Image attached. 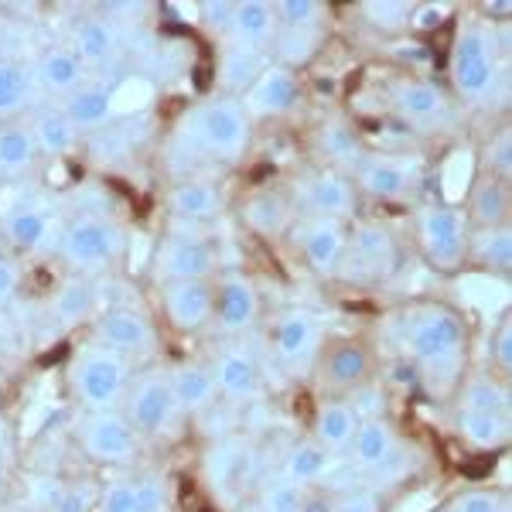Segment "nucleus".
Returning <instances> with one entry per match:
<instances>
[{
	"mask_svg": "<svg viewBox=\"0 0 512 512\" xmlns=\"http://www.w3.org/2000/svg\"><path fill=\"white\" fill-rule=\"evenodd\" d=\"M400 338L410 359L427 373V383L437 386V379H441V390H451L458 383L468 342L465 321H461L458 311H451L448 304L410 308L400 321Z\"/></svg>",
	"mask_w": 512,
	"mask_h": 512,
	"instance_id": "obj_1",
	"label": "nucleus"
},
{
	"mask_svg": "<svg viewBox=\"0 0 512 512\" xmlns=\"http://www.w3.org/2000/svg\"><path fill=\"white\" fill-rule=\"evenodd\" d=\"M502 79L499 45H495V28L485 21H465L458 28V38L451 45V82L465 99L485 103L495 96Z\"/></svg>",
	"mask_w": 512,
	"mask_h": 512,
	"instance_id": "obj_2",
	"label": "nucleus"
},
{
	"mask_svg": "<svg viewBox=\"0 0 512 512\" xmlns=\"http://www.w3.org/2000/svg\"><path fill=\"white\" fill-rule=\"evenodd\" d=\"M181 137L212 158L236 161L250 147V117H246L239 99L222 96L188 110L181 120Z\"/></svg>",
	"mask_w": 512,
	"mask_h": 512,
	"instance_id": "obj_3",
	"label": "nucleus"
},
{
	"mask_svg": "<svg viewBox=\"0 0 512 512\" xmlns=\"http://www.w3.org/2000/svg\"><path fill=\"white\" fill-rule=\"evenodd\" d=\"M72 390L82 400V407L93 410H117V403L127 393V359L103 345H89L72 359Z\"/></svg>",
	"mask_w": 512,
	"mask_h": 512,
	"instance_id": "obj_4",
	"label": "nucleus"
},
{
	"mask_svg": "<svg viewBox=\"0 0 512 512\" xmlns=\"http://www.w3.org/2000/svg\"><path fill=\"white\" fill-rule=\"evenodd\" d=\"M400 263V246H396L393 233L379 222H359L345 239V253L338 263V274L355 284H376L396 274Z\"/></svg>",
	"mask_w": 512,
	"mask_h": 512,
	"instance_id": "obj_5",
	"label": "nucleus"
},
{
	"mask_svg": "<svg viewBox=\"0 0 512 512\" xmlns=\"http://www.w3.org/2000/svg\"><path fill=\"white\" fill-rule=\"evenodd\" d=\"M468 216L458 205H427L417 212V243L437 270H458L468 256Z\"/></svg>",
	"mask_w": 512,
	"mask_h": 512,
	"instance_id": "obj_6",
	"label": "nucleus"
},
{
	"mask_svg": "<svg viewBox=\"0 0 512 512\" xmlns=\"http://www.w3.org/2000/svg\"><path fill=\"white\" fill-rule=\"evenodd\" d=\"M123 250V233L110 219L99 216H79L62 229L59 253L79 274H96V270L110 267Z\"/></svg>",
	"mask_w": 512,
	"mask_h": 512,
	"instance_id": "obj_7",
	"label": "nucleus"
},
{
	"mask_svg": "<svg viewBox=\"0 0 512 512\" xmlns=\"http://www.w3.org/2000/svg\"><path fill=\"white\" fill-rule=\"evenodd\" d=\"M390 106L407 127L424 130V134L448 127L454 120L448 93L431 79H400L390 93Z\"/></svg>",
	"mask_w": 512,
	"mask_h": 512,
	"instance_id": "obj_8",
	"label": "nucleus"
},
{
	"mask_svg": "<svg viewBox=\"0 0 512 512\" xmlns=\"http://www.w3.org/2000/svg\"><path fill=\"white\" fill-rule=\"evenodd\" d=\"M420 161L400 158V154H366L355 168V192H366L379 202H400L414 195L420 185Z\"/></svg>",
	"mask_w": 512,
	"mask_h": 512,
	"instance_id": "obj_9",
	"label": "nucleus"
},
{
	"mask_svg": "<svg viewBox=\"0 0 512 512\" xmlns=\"http://www.w3.org/2000/svg\"><path fill=\"white\" fill-rule=\"evenodd\" d=\"M178 414V403H175V393H171V376L164 369H151L137 379V386L130 390L127 396V417L130 427L137 434H164V427L175 420Z\"/></svg>",
	"mask_w": 512,
	"mask_h": 512,
	"instance_id": "obj_10",
	"label": "nucleus"
},
{
	"mask_svg": "<svg viewBox=\"0 0 512 512\" xmlns=\"http://www.w3.org/2000/svg\"><path fill=\"white\" fill-rule=\"evenodd\" d=\"M82 448L93 461L123 465L137 454V431L117 410H93L82 420Z\"/></svg>",
	"mask_w": 512,
	"mask_h": 512,
	"instance_id": "obj_11",
	"label": "nucleus"
},
{
	"mask_svg": "<svg viewBox=\"0 0 512 512\" xmlns=\"http://www.w3.org/2000/svg\"><path fill=\"white\" fill-rule=\"evenodd\" d=\"M256 475V448L246 437H222L205 454V482L219 495H236Z\"/></svg>",
	"mask_w": 512,
	"mask_h": 512,
	"instance_id": "obj_12",
	"label": "nucleus"
},
{
	"mask_svg": "<svg viewBox=\"0 0 512 512\" xmlns=\"http://www.w3.org/2000/svg\"><path fill=\"white\" fill-rule=\"evenodd\" d=\"M164 315L178 332H198L216 315V291L209 280H178V284H164L161 291Z\"/></svg>",
	"mask_w": 512,
	"mask_h": 512,
	"instance_id": "obj_13",
	"label": "nucleus"
},
{
	"mask_svg": "<svg viewBox=\"0 0 512 512\" xmlns=\"http://www.w3.org/2000/svg\"><path fill=\"white\" fill-rule=\"evenodd\" d=\"M304 205L311 209V216H325V219H352L355 216V202H359V192H355V181L345 175V171L335 168H321L311 178H304Z\"/></svg>",
	"mask_w": 512,
	"mask_h": 512,
	"instance_id": "obj_14",
	"label": "nucleus"
},
{
	"mask_svg": "<svg viewBox=\"0 0 512 512\" xmlns=\"http://www.w3.org/2000/svg\"><path fill=\"white\" fill-rule=\"evenodd\" d=\"M345 239H349V229L338 219H325V216H311L301 222L297 229V243L304 250V260L308 267L321 277H335L338 263H342L345 253Z\"/></svg>",
	"mask_w": 512,
	"mask_h": 512,
	"instance_id": "obj_15",
	"label": "nucleus"
},
{
	"mask_svg": "<svg viewBox=\"0 0 512 512\" xmlns=\"http://www.w3.org/2000/svg\"><path fill=\"white\" fill-rule=\"evenodd\" d=\"M297 96H301V86H297L294 72L270 62L267 72L246 89L239 103H243L246 117H284L297 106Z\"/></svg>",
	"mask_w": 512,
	"mask_h": 512,
	"instance_id": "obj_16",
	"label": "nucleus"
},
{
	"mask_svg": "<svg viewBox=\"0 0 512 512\" xmlns=\"http://www.w3.org/2000/svg\"><path fill=\"white\" fill-rule=\"evenodd\" d=\"M216 270V253L209 243L192 236H171L158 250V274L164 284H178V280H209Z\"/></svg>",
	"mask_w": 512,
	"mask_h": 512,
	"instance_id": "obj_17",
	"label": "nucleus"
},
{
	"mask_svg": "<svg viewBox=\"0 0 512 512\" xmlns=\"http://www.w3.org/2000/svg\"><path fill=\"white\" fill-rule=\"evenodd\" d=\"M96 338L103 349H113L120 355L127 352H151L158 335L147 315H140L134 308H113L96 321Z\"/></svg>",
	"mask_w": 512,
	"mask_h": 512,
	"instance_id": "obj_18",
	"label": "nucleus"
},
{
	"mask_svg": "<svg viewBox=\"0 0 512 512\" xmlns=\"http://www.w3.org/2000/svg\"><path fill=\"white\" fill-rule=\"evenodd\" d=\"M256 315H260V294H256L253 280L239 274L222 277L216 294V318L222 332H246V328H253Z\"/></svg>",
	"mask_w": 512,
	"mask_h": 512,
	"instance_id": "obj_19",
	"label": "nucleus"
},
{
	"mask_svg": "<svg viewBox=\"0 0 512 512\" xmlns=\"http://www.w3.org/2000/svg\"><path fill=\"white\" fill-rule=\"evenodd\" d=\"M318 342H321V325L311 311H287V315L277 321L274 345L284 366H291V369L304 366V362L318 352Z\"/></svg>",
	"mask_w": 512,
	"mask_h": 512,
	"instance_id": "obj_20",
	"label": "nucleus"
},
{
	"mask_svg": "<svg viewBox=\"0 0 512 512\" xmlns=\"http://www.w3.org/2000/svg\"><path fill=\"white\" fill-rule=\"evenodd\" d=\"M277 31H280V24H277L274 4H267V0H239L236 14H233V28H229V45L263 52L267 45H274Z\"/></svg>",
	"mask_w": 512,
	"mask_h": 512,
	"instance_id": "obj_21",
	"label": "nucleus"
},
{
	"mask_svg": "<svg viewBox=\"0 0 512 512\" xmlns=\"http://www.w3.org/2000/svg\"><path fill=\"white\" fill-rule=\"evenodd\" d=\"M216 390L229 400H256L260 396V366L246 349H226L212 366Z\"/></svg>",
	"mask_w": 512,
	"mask_h": 512,
	"instance_id": "obj_22",
	"label": "nucleus"
},
{
	"mask_svg": "<svg viewBox=\"0 0 512 512\" xmlns=\"http://www.w3.org/2000/svg\"><path fill=\"white\" fill-rule=\"evenodd\" d=\"M31 79L38 82L45 93L52 96H65L69 99L76 89H82V79H86V65L72 48H48L45 55L35 62V72Z\"/></svg>",
	"mask_w": 512,
	"mask_h": 512,
	"instance_id": "obj_23",
	"label": "nucleus"
},
{
	"mask_svg": "<svg viewBox=\"0 0 512 512\" xmlns=\"http://www.w3.org/2000/svg\"><path fill=\"white\" fill-rule=\"evenodd\" d=\"M168 209L175 219L209 222L222 212V192L216 188V181H205V178L178 181L168 192Z\"/></svg>",
	"mask_w": 512,
	"mask_h": 512,
	"instance_id": "obj_24",
	"label": "nucleus"
},
{
	"mask_svg": "<svg viewBox=\"0 0 512 512\" xmlns=\"http://www.w3.org/2000/svg\"><path fill=\"white\" fill-rule=\"evenodd\" d=\"M468 219L478 229L489 226H506L509 222V185L492 175H482L468 185Z\"/></svg>",
	"mask_w": 512,
	"mask_h": 512,
	"instance_id": "obj_25",
	"label": "nucleus"
},
{
	"mask_svg": "<svg viewBox=\"0 0 512 512\" xmlns=\"http://www.w3.org/2000/svg\"><path fill=\"white\" fill-rule=\"evenodd\" d=\"M349 448H352V465L362 468V472H373L400 444H396V431L383 417H369L359 420V431H355Z\"/></svg>",
	"mask_w": 512,
	"mask_h": 512,
	"instance_id": "obj_26",
	"label": "nucleus"
},
{
	"mask_svg": "<svg viewBox=\"0 0 512 512\" xmlns=\"http://www.w3.org/2000/svg\"><path fill=\"white\" fill-rule=\"evenodd\" d=\"M62 113L69 117V123L76 130H96L113 120V113H117V96L106 86H82L65 99Z\"/></svg>",
	"mask_w": 512,
	"mask_h": 512,
	"instance_id": "obj_27",
	"label": "nucleus"
},
{
	"mask_svg": "<svg viewBox=\"0 0 512 512\" xmlns=\"http://www.w3.org/2000/svg\"><path fill=\"white\" fill-rule=\"evenodd\" d=\"M267 52H253V48L226 45L219 55V86L229 93H246L256 79L267 72Z\"/></svg>",
	"mask_w": 512,
	"mask_h": 512,
	"instance_id": "obj_28",
	"label": "nucleus"
},
{
	"mask_svg": "<svg viewBox=\"0 0 512 512\" xmlns=\"http://www.w3.org/2000/svg\"><path fill=\"white\" fill-rule=\"evenodd\" d=\"M318 151L328 158V168L342 171V168H359V161L366 158V147L362 137L352 123L345 120H328L318 130Z\"/></svg>",
	"mask_w": 512,
	"mask_h": 512,
	"instance_id": "obj_29",
	"label": "nucleus"
},
{
	"mask_svg": "<svg viewBox=\"0 0 512 512\" xmlns=\"http://www.w3.org/2000/svg\"><path fill=\"white\" fill-rule=\"evenodd\" d=\"M291 202L280 192H253L243 202V222L260 236H280L291 226Z\"/></svg>",
	"mask_w": 512,
	"mask_h": 512,
	"instance_id": "obj_30",
	"label": "nucleus"
},
{
	"mask_svg": "<svg viewBox=\"0 0 512 512\" xmlns=\"http://www.w3.org/2000/svg\"><path fill=\"white\" fill-rule=\"evenodd\" d=\"M355 431H359V414L352 410V403L345 400H328L321 403L315 417V441L328 451H342L352 444Z\"/></svg>",
	"mask_w": 512,
	"mask_h": 512,
	"instance_id": "obj_31",
	"label": "nucleus"
},
{
	"mask_svg": "<svg viewBox=\"0 0 512 512\" xmlns=\"http://www.w3.org/2000/svg\"><path fill=\"white\" fill-rule=\"evenodd\" d=\"M171 376V393H175L178 410H188V414H198V410L212 407L216 400V379H212V369L202 366H178Z\"/></svg>",
	"mask_w": 512,
	"mask_h": 512,
	"instance_id": "obj_32",
	"label": "nucleus"
},
{
	"mask_svg": "<svg viewBox=\"0 0 512 512\" xmlns=\"http://www.w3.org/2000/svg\"><path fill=\"white\" fill-rule=\"evenodd\" d=\"M48 236H52V219H48L45 209H38V205H21V209L7 212L4 239L14 250H38V246H45Z\"/></svg>",
	"mask_w": 512,
	"mask_h": 512,
	"instance_id": "obj_33",
	"label": "nucleus"
},
{
	"mask_svg": "<svg viewBox=\"0 0 512 512\" xmlns=\"http://www.w3.org/2000/svg\"><path fill=\"white\" fill-rule=\"evenodd\" d=\"M325 379L335 390H359L369 376V352L359 342H342L328 352V366Z\"/></svg>",
	"mask_w": 512,
	"mask_h": 512,
	"instance_id": "obj_34",
	"label": "nucleus"
},
{
	"mask_svg": "<svg viewBox=\"0 0 512 512\" xmlns=\"http://www.w3.org/2000/svg\"><path fill=\"white\" fill-rule=\"evenodd\" d=\"M117 45H120V38H117L113 21L86 18V21H79V28H76V45H72V52L79 55L82 65H103L117 55Z\"/></svg>",
	"mask_w": 512,
	"mask_h": 512,
	"instance_id": "obj_35",
	"label": "nucleus"
},
{
	"mask_svg": "<svg viewBox=\"0 0 512 512\" xmlns=\"http://www.w3.org/2000/svg\"><path fill=\"white\" fill-rule=\"evenodd\" d=\"M31 137H35V147L48 158H62V154L76 151L79 130L72 127L69 117L62 110H41L35 123H31Z\"/></svg>",
	"mask_w": 512,
	"mask_h": 512,
	"instance_id": "obj_36",
	"label": "nucleus"
},
{
	"mask_svg": "<svg viewBox=\"0 0 512 512\" xmlns=\"http://www.w3.org/2000/svg\"><path fill=\"white\" fill-rule=\"evenodd\" d=\"M458 434L475 451H495L509 441V417L502 414H472L461 410L458 414Z\"/></svg>",
	"mask_w": 512,
	"mask_h": 512,
	"instance_id": "obj_37",
	"label": "nucleus"
},
{
	"mask_svg": "<svg viewBox=\"0 0 512 512\" xmlns=\"http://www.w3.org/2000/svg\"><path fill=\"white\" fill-rule=\"evenodd\" d=\"M468 256L478 260L489 270H506L512 267V229L506 226H489L478 229V233H468Z\"/></svg>",
	"mask_w": 512,
	"mask_h": 512,
	"instance_id": "obj_38",
	"label": "nucleus"
},
{
	"mask_svg": "<svg viewBox=\"0 0 512 512\" xmlns=\"http://www.w3.org/2000/svg\"><path fill=\"white\" fill-rule=\"evenodd\" d=\"M328 468H332V451L321 448L318 441L294 444L284 458V478H291V482H297V485L325 482Z\"/></svg>",
	"mask_w": 512,
	"mask_h": 512,
	"instance_id": "obj_39",
	"label": "nucleus"
},
{
	"mask_svg": "<svg viewBox=\"0 0 512 512\" xmlns=\"http://www.w3.org/2000/svg\"><path fill=\"white\" fill-rule=\"evenodd\" d=\"M93 301H96V294H93V284H89L86 277H69V280H62L59 284V291H55L52 297V315L59 325L65 328H72V325H79L82 318H89V311H93Z\"/></svg>",
	"mask_w": 512,
	"mask_h": 512,
	"instance_id": "obj_40",
	"label": "nucleus"
},
{
	"mask_svg": "<svg viewBox=\"0 0 512 512\" xmlns=\"http://www.w3.org/2000/svg\"><path fill=\"white\" fill-rule=\"evenodd\" d=\"M35 137H31V127H21V123H7L0 127V175H21L35 164Z\"/></svg>",
	"mask_w": 512,
	"mask_h": 512,
	"instance_id": "obj_41",
	"label": "nucleus"
},
{
	"mask_svg": "<svg viewBox=\"0 0 512 512\" xmlns=\"http://www.w3.org/2000/svg\"><path fill=\"white\" fill-rule=\"evenodd\" d=\"M318 45H321V28H280L277 38H274L277 59L284 69H291V72L315 59Z\"/></svg>",
	"mask_w": 512,
	"mask_h": 512,
	"instance_id": "obj_42",
	"label": "nucleus"
},
{
	"mask_svg": "<svg viewBox=\"0 0 512 512\" xmlns=\"http://www.w3.org/2000/svg\"><path fill=\"white\" fill-rule=\"evenodd\" d=\"M461 410H472V414H502L509 417V390L506 383L492 376H475L465 383L461 393Z\"/></svg>",
	"mask_w": 512,
	"mask_h": 512,
	"instance_id": "obj_43",
	"label": "nucleus"
},
{
	"mask_svg": "<svg viewBox=\"0 0 512 512\" xmlns=\"http://www.w3.org/2000/svg\"><path fill=\"white\" fill-rule=\"evenodd\" d=\"M31 82L35 79H31L28 69L0 59V120L24 110V103H28V96H31Z\"/></svg>",
	"mask_w": 512,
	"mask_h": 512,
	"instance_id": "obj_44",
	"label": "nucleus"
},
{
	"mask_svg": "<svg viewBox=\"0 0 512 512\" xmlns=\"http://www.w3.org/2000/svg\"><path fill=\"white\" fill-rule=\"evenodd\" d=\"M359 11L376 31H386V35L407 31L410 18H414V4H407V0H373V4H362Z\"/></svg>",
	"mask_w": 512,
	"mask_h": 512,
	"instance_id": "obj_45",
	"label": "nucleus"
},
{
	"mask_svg": "<svg viewBox=\"0 0 512 512\" xmlns=\"http://www.w3.org/2000/svg\"><path fill=\"white\" fill-rule=\"evenodd\" d=\"M304 499V485L291 478H270L260 492V512H297Z\"/></svg>",
	"mask_w": 512,
	"mask_h": 512,
	"instance_id": "obj_46",
	"label": "nucleus"
},
{
	"mask_svg": "<svg viewBox=\"0 0 512 512\" xmlns=\"http://www.w3.org/2000/svg\"><path fill=\"white\" fill-rule=\"evenodd\" d=\"M274 14L280 28H318L325 4H318V0H277Z\"/></svg>",
	"mask_w": 512,
	"mask_h": 512,
	"instance_id": "obj_47",
	"label": "nucleus"
},
{
	"mask_svg": "<svg viewBox=\"0 0 512 512\" xmlns=\"http://www.w3.org/2000/svg\"><path fill=\"white\" fill-rule=\"evenodd\" d=\"M482 164H485V175H492L509 185V178H512V130L509 127H502L499 134L489 140Z\"/></svg>",
	"mask_w": 512,
	"mask_h": 512,
	"instance_id": "obj_48",
	"label": "nucleus"
},
{
	"mask_svg": "<svg viewBox=\"0 0 512 512\" xmlns=\"http://www.w3.org/2000/svg\"><path fill=\"white\" fill-rule=\"evenodd\" d=\"M134 512H168V485L161 475H144L134 482Z\"/></svg>",
	"mask_w": 512,
	"mask_h": 512,
	"instance_id": "obj_49",
	"label": "nucleus"
},
{
	"mask_svg": "<svg viewBox=\"0 0 512 512\" xmlns=\"http://www.w3.org/2000/svg\"><path fill=\"white\" fill-rule=\"evenodd\" d=\"M198 14H202L205 28L216 31L219 38H229V28H233L236 4H233V0H205V4L198 7Z\"/></svg>",
	"mask_w": 512,
	"mask_h": 512,
	"instance_id": "obj_50",
	"label": "nucleus"
},
{
	"mask_svg": "<svg viewBox=\"0 0 512 512\" xmlns=\"http://www.w3.org/2000/svg\"><path fill=\"white\" fill-rule=\"evenodd\" d=\"M96 512H134V482H110L96 495Z\"/></svg>",
	"mask_w": 512,
	"mask_h": 512,
	"instance_id": "obj_51",
	"label": "nucleus"
},
{
	"mask_svg": "<svg viewBox=\"0 0 512 512\" xmlns=\"http://www.w3.org/2000/svg\"><path fill=\"white\" fill-rule=\"evenodd\" d=\"M451 512H506V499L489 489H472L454 502Z\"/></svg>",
	"mask_w": 512,
	"mask_h": 512,
	"instance_id": "obj_52",
	"label": "nucleus"
},
{
	"mask_svg": "<svg viewBox=\"0 0 512 512\" xmlns=\"http://www.w3.org/2000/svg\"><path fill=\"white\" fill-rule=\"evenodd\" d=\"M335 512H383V502L373 489H345L335 495Z\"/></svg>",
	"mask_w": 512,
	"mask_h": 512,
	"instance_id": "obj_53",
	"label": "nucleus"
},
{
	"mask_svg": "<svg viewBox=\"0 0 512 512\" xmlns=\"http://www.w3.org/2000/svg\"><path fill=\"white\" fill-rule=\"evenodd\" d=\"M93 506H96V492L89 489L86 482H79V485H69V489L59 495L55 512H93Z\"/></svg>",
	"mask_w": 512,
	"mask_h": 512,
	"instance_id": "obj_54",
	"label": "nucleus"
},
{
	"mask_svg": "<svg viewBox=\"0 0 512 512\" xmlns=\"http://www.w3.org/2000/svg\"><path fill=\"white\" fill-rule=\"evenodd\" d=\"M492 355H495V362H499L502 373L509 376V369H512V325H509V318H502L499 328H495V335H492Z\"/></svg>",
	"mask_w": 512,
	"mask_h": 512,
	"instance_id": "obj_55",
	"label": "nucleus"
},
{
	"mask_svg": "<svg viewBox=\"0 0 512 512\" xmlns=\"http://www.w3.org/2000/svg\"><path fill=\"white\" fill-rule=\"evenodd\" d=\"M448 18V7L437 4H414V18H410V31H434Z\"/></svg>",
	"mask_w": 512,
	"mask_h": 512,
	"instance_id": "obj_56",
	"label": "nucleus"
},
{
	"mask_svg": "<svg viewBox=\"0 0 512 512\" xmlns=\"http://www.w3.org/2000/svg\"><path fill=\"white\" fill-rule=\"evenodd\" d=\"M21 287V270L14 267V260H0V304H7Z\"/></svg>",
	"mask_w": 512,
	"mask_h": 512,
	"instance_id": "obj_57",
	"label": "nucleus"
},
{
	"mask_svg": "<svg viewBox=\"0 0 512 512\" xmlns=\"http://www.w3.org/2000/svg\"><path fill=\"white\" fill-rule=\"evenodd\" d=\"M297 512H335V495H304Z\"/></svg>",
	"mask_w": 512,
	"mask_h": 512,
	"instance_id": "obj_58",
	"label": "nucleus"
},
{
	"mask_svg": "<svg viewBox=\"0 0 512 512\" xmlns=\"http://www.w3.org/2000/svg\"><path fill=\"white\" fill-rule=\"evenodd\" d=\"M485 11H489V14H499V18H509V14H512V4H506V0H502V4H485Z\"/></svg>",
	"mask_w": 512,
	"mask_h": 512,
	"instance_id": "obj_59",
	"label": "nucleus"
},
{
	"mask_svg": "<svg viewBox=\"0 0 512 512\" xmlns=\"http://www.w3.org/2000/svg\"><path fill=\"white\" fill-rule=\"evenodd\" d=\"M0 260H11V256H7V250H4V239H0Z\"/></svg>",
	"mask_w": 512,
	"mask_h": 512,
	"instance_id": "obj_60",
	"label": "nucleus"
}]
</instances>
